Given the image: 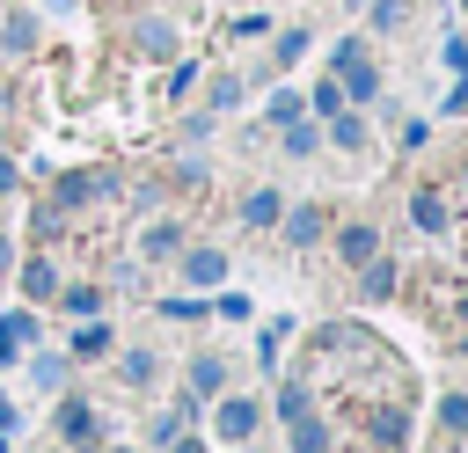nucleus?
Masks as SVG:
<instances>
[{"label":"nucleus","mask_w":468,"mask_h":453,"mask_svg":"<svg viewBox=\"0 0 468 453\" xmlns=\"http://www.w3.org/2000/svg\"><path fill=\"white\" fill-rule=\"evenodd\" d=\"M336 88H344L351 102H366V95L380 88V66H373V58H366V44H351V37L336 44Z\"/></svg>","instance_id":"1"},{"label":"nucleus","mask_w":468,"mask_h":453,"mask_svg":"<svg viewBox=\"0 0 468 453\" xmlns=\"http://www.w3.org/2000/svg\"><path fill=\"white\" fill-rule=\"evenodd\" d=\"M117 175H58L51 183V205H88V197H102Z\"/></svg>","instance_id":"2"},{"label":"nucleus","mask_w":468,"mask_h":453,"mask_svg":"<svg viewBox=\"0 0 468 453\" xmlns=\"http://www.w3.org/2000/svg\"><path fill=\"white\" fill-rule=\"evenodd\" d=\"M285 431H292V453H329V424H314V409L285 416Z\"/></svg>","instance_id":"3"},{"label":"nucleus","mask_w":468,"mask_h":453,"mask_svg":"<svg viewBox=\"0 0 468 453\" xmlns=\"http://www.w3.org/2000/svg\"><path fill=\"white\" fill-rule=\"evenodd\" d=\"M183 278H190V285H219V278H227V256H219V248H190Z\"/></svg>","instance_id":"4"},{"label":"nucleus","mask_w":468,"mask_h":453,"mask_svg":"<svg viewBox=\"0 0 468 453\" xmlns=\"http://www.w3.org/2000/svg\"><path fill=\"white\" fill-rule=\"evenodd\" d=\"M322 226H329V219H322V205H292V219H285V234H292L300 248H307V241H322Z\"/></svg>","instance_id":"5"},{"label":"nucleus","mask_w":468,"mask_h":453,"mask_svg":"<svg viewBox=\"0 0 468 453\" xmlns=\"http://www.w3.org/2000/svg\"><path fill=\"white\" fill-rule=\"evenodd\" d=\"M256 431V402H219V438H249Z\"/></svg>","instance_id":"6"},{"label":"nucleus","mask_w":468,"mask_h":453,"mask_svg":"<svg viewBox=\"0 0 468 453\" xmlns=\"http://www.w3.org/2000/svg\"><path fill=\"white\" fill-rule=\"evenodd\" d=\"M29 336H37V321H29V314H7V321H0V365H7V358H15Z\"/></svg>","instance_id":"7"},{"label":"nucleus","mask_w":468,"mask_h":453,"mask_svg":"<svg viewBox=\"0 0 468 453\" xmlns=\"http://www.w3.org/2000/svg\"><path fill=\"white\" fill-rule=\"evenodd\" d=\"M139 51H146V58H168V51H176V29H168V22H139Z\"/></svg>","instance_id":"8"},{"label":"nucleus","mask_w":468,"mask_h":453,"mask_svg":"<svg viewBox=\"0 0 468 453\" xmlns=\"http://www.w3.org/2000/svg\"><path fill=\"white\" fill-rule=\"evenodd\" d=\"M336 256H344V263H366V256H373V226H344V234H336Z\"/></svg>","instance_id":"9"},{"label":"nucleus","mask_w":468,"mask_h":453,"mask_svg":"<svg viewBox=\"0 0 468 453\" xmlns=\"http://www.w3.org/2000/svg\"><path fill=\"white\" fill-rule=\"evenodd\" d=\"M241 219H249V226H278V190H256V197L241 205Z\"/></svg>","instance_id":"10"},{"label":"nucleus","mask_w":468,"mask_h":453,"mask_svg":"<svg viewBox=\"0 0 468 453\" xmlns=\"http://www.w3.org/2000/svg\"><path fill=\"white\" fill-rule=\"evenodd\" d=\"M22 292H29V300H51V292H58V278H51V263H44V256L22 270Z\"/></svg>","instance_id":"11"},{"label":"nucleus","mask_w":468,"mask_h":453,"mask_svg":"<svg viewBox=\"0 0 468 453\" xmlns=\"http://www.w3.org/2000/svg\"><path fill=\"white\" fill-rule=\"evenodd\" d=\"M358 292H366V300H388V292H395V270L366 256V278H358Z\"/></svg>","instance_id":"12"},{"label":"nucleus","mask_w":468,"mask_h":453,"mask_svg":"<svg viewBox=\"0 0 468 453\" xmlns=\"http://www.w3.org/2000/svg\"><path fill=\"white\" fill-rule=\"evenodd\" d=\"M58 431H66V438H95V416H88V402H66V409H58Z\"/></svg>","instance_id":"13"},{"label":"nucleus","mask_w":468,"mask_h":453,"mask_svg":"<svg viewBox=\"0 0 468 453\" xmlns=\"http://www.w3.org/2000/svg\"><path fill=\"white\" fill-rule=\"evenodd\" d=\"M373 438H380V446H402V438H410V416H402V409H380V416H373Z\"/></svg>","instance_id":"14"},{"label":"nucleus","mask_w":468,"mask_h":453,"mask_svg":"<svg viewBox=\"0 0 468 453\" xmlns=\"http://www.w3.org/2000/svg\"><path fill=\"white\" fill-rule=\"evenodd\" d=\"M410 212H417V226H439V219H446V197H439V190H417Z\"/></svg>","instance_id":"15"},{"label":"nucleus","mask_w":468,"mask_h":453,"mask_svg":"<svg viewBox=\"0 0 468 453\" xmlns=\"http://www.w3.org/2000/svg\"><path fill=\"white\" fill-rule=\"evenodd\" d=\"M300 110H307V102H300L292 88H278V95H271V124H300Z\"/></svg>","instance_id":"16"},{"label":"nucleus","mask_w":468,"mask_h":453,"mask_svg":"<svg viewBox=\"0 0 468 453\" xmlns=\"http://www.w3.org/2000/svg\"><path fill=\"white\" fill-rule=\"evenodd\" d=\"M102 351H110V329H95V321H88V329L73 336V358H102Z\"/></svg>","instance_id":"17"},{"label":"nucleus","mask_w":468,"mask_h":453,"mask_svg":"<svg viewBox=\"0 0 468 453\" xmlns=\"http://www.w3.org/2000/svg\"><path fill=\"white\" fill-rule=\"evenodd\" d=\"M234 102H241V80L219 73V80H212V110H234Z\"/></svg>","instance_id":"18"},{"label":"nucleus","mask_w":468,"mask_h":453,"mask_svg":"<svg viewBox=\"0 0 468 453\" xmlns=\"http://www.w3.org/2000/svg\"><path fill=\"white\" fill-rule=\"evenodd\" d=\"M124 380L146 387V380H154V351H132V358H124Z\"/></svg>","instance_id":"19"},{"label":"nucleus","mask_w":468,"mask_h":453,"mask_svg":"<svg viewBox=\"0 0 468 453\" xmlns=\"http://www.w3.org/2000/svg\"><path fill=\"white\" fill-rule=\"evenodd\" d=\"M7 44H15V51H29V44H37V22H29V15H15V22H7Z\"/></svg>","instance_id":"20"},{"label":"nucleus","mask_w":468,"mask_h":453,"mask_svg":"<svg viewBox=\"0 0 468 453\" xmlns=\"http://www.w3.org/2000/svg\"><path fill=\"white\" fill-rule=\"evenodd\" d=\"M300 51H307V29H300V22H292V29H285V37H278V58H300Z\"/></svg>","instance_id":"21"},{"label":"nucleus","mask_w":468,"mask_h":453,"mask_svg":"<svg viewBox=\"0 0 468 453\" xmlns=\"http://www.w3.org/2000/svg\"><path fill=\"white\" fill-rule=\"evenodd\" d=\"M314 110H322V117H336V110H344V88H336V80H322V95H314Z\"/></svg>","instance_id":"22"},{"label":"nucleus","mask_w":468,"mask_h":453,"mask_svg":"<svg viewBox=\"0 0 468 453\" xmlns=\"http://www.w3.org/2000/svg\"><path fill=\"white\" fill-rule=\"evenodd\" d=\"M66 307H73V314H95L102 300H95V285H73V292H66Z\"/></svg>","instance_id":"23"},{"label":"nucleus","mask_w":468,"mask_h":453,"mask_svg":"<svg viewBox=\"0 0 468 453\" xmlns=\"http://www.w3.org/2000/svg\"><path fill=\"white\" fill-rule=\"evenodd\" d=\"M439 416H446V424L461 431V424H468V395H446V409H439Z\"/></svg>","instance_id":"24"},{"label":"nucleus","mask_w":468,"mask_h":453,"mask_svg":"<svg viewBox=\"0 0 468 453\" xmlns=\"http://www.w3.org/2000/svg\"><path fill=\"white\" fill-rule=\"evenodd\" d=\"M0 190H15V161L7 153H0Z\"/></svg>","instance_id":"25"},{"label":"nucleus","mask_w":468,"mask_h":453,"mask_svg":"<svg viewBox=\"0 0 468 453\" xmlns=\"http://www.w3.org/2000/svg\"><path fill=\"white\" fill-rule=\"evenodd\" d=\"M7 424H15V409H7V395H0V431H7Z\"/></svg>","instance_id":"26"},{"label":"nucleus","mask_w":468,"mask_h":453,"mask_svg":"<svg viewBox=\"0 0 468 453\" xmlns=\"http://www.w3.org/2000/svg\"><path fill=\"white\" fill-rule=\"evenodd\" d=\"M0 270H7V241H0Z\"/></svg>","instance_id":"27"},{"label":"nucleus","mask_w":468,"mask_h":453,"mask_svg":"<svg viewBox=\"0 0 468 453\" xmlns=\"http://www.w3.org/2000/svg\"><path fill=\"white\" fill-rule=\"evenodd\" d=\"M102 453H110V446H102ZM117 453H124V446H117Z\"/></svg>","instance_id":"28"}]
</instances>
